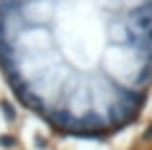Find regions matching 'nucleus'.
<instances>
[{"instance_id": "f257e3e1", "label": "nucleus", "mask_w": 152, "mask_h": 150, "mask_svg": "<svg viewBox=\"0 0 152 150\" xmlns=\"http://www.w3.org/2000/svg\"><path fill=\"white\" fill-rule=\"evenodd\" d=\"M0 76L56 135L124 132L152 99V0H0Z\"/></svg>"}]
</instances>
